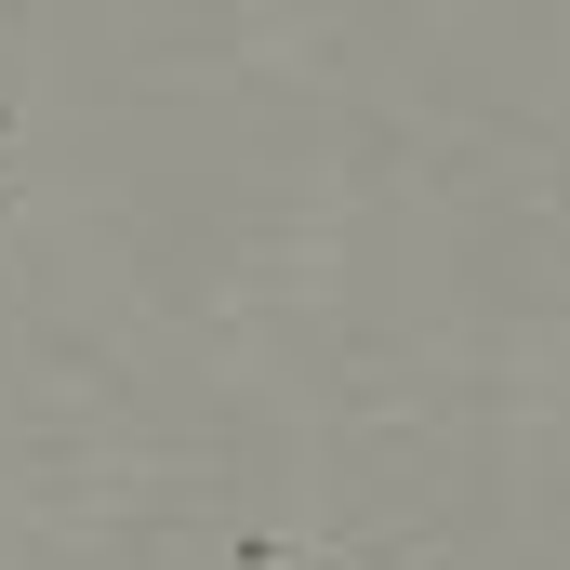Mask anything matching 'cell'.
I'll use <instances>...</instances> for the list:
<instances>
[{
	"label": "cell",
	"mask_w": 570,
	"mask_h": 570,
	"mask_svg": "<svg viewBox=\"0 0 570 570\" xmlns=\"http://www.w3.org/2000/svg\"><path fill=\"white\" fill-rule=\"evenodd\" d=\"M226 570H438V544H399V531H239Z\"/></svg>",
	"instance_id": "obj_1"
},
{
	"label": "cell",
	"mask_w": 570,
	"mask_h": 570,
	"mask_svg": "<svg viewBox=\"0 0 570 570\" xmlns=\"http://www.w3.org/2000/svg\"><path fill=\"white\" fill-rule=\"evenodd\" d=\"M0 213H13V107H0Z\"/></svg>",
	"instance_id": "obj_2"
}]
</instances>
